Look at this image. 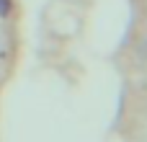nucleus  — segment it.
<instances>
[{"mask_svg":"<svg viewBox=\"0 0 147 142\" xmlns=\"http://www.w3.org/2000/svg\"><path fill=\"white\" fill-rule=\"evenodd\" d=\"M10 10H13V0H0V18L10 16Z\"/></svg>","mask_w":147,"mask_h":142,"instance_id":"f257e3e1","label":"nucleus"}]
</instances>
